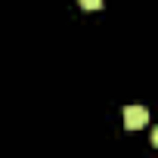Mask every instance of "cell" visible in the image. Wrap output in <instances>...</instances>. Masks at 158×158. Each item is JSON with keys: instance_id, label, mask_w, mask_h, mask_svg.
<instances>
[{"instance_id": "6da1fadb", "label": "cell", "mask_w": 158, "mask_h": 158, "mask_svg": "<svg viewBox=\"0 0 158 158\" xmlns=\"http://www.w3.org/2000/svg\"><path fill=\"white\" fill-rule=\"evenodd\" d=\"M149 124V112L143 106H127L124 109V127L127 130H136V127H146Z\"/></svg>"}, {"instance_id": "7a4b0ae2", "label": "cell", "mask_w": 158, "mask_h": 158, "mask_svg": "<svg viewBox=\"0 0 158 158\" xmlns=\"http://www.w3.org/2000/svg\"><path fill=\"white\" fill-rule=\"evenodd\" d=\"M84 10H102V0H81Z\"/></svg>"}]
</instances>
